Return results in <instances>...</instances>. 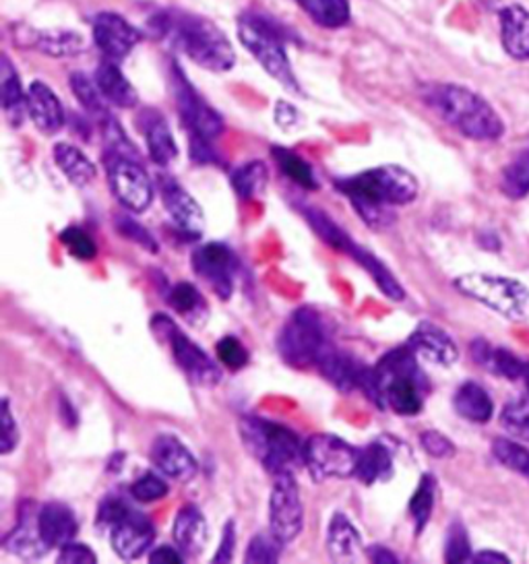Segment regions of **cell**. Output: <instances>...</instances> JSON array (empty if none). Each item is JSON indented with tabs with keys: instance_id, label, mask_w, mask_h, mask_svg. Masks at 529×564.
<instances>
[{
	"instance_id": "cell-1",
	"label": "cell",
	"mask_w": 529,
	"mask_h": 564,
	"mask_svg": "<svg viewBox=\"0 0 529 564\" xmlns=\"http://www.w3.org/2000/svg\"><path fill=\"white\" fill-rule=\"evenodd\" d=\"M155 25L188 60L203 69L225 73L236 65V54L230 40L209 19L168 11L155 19Z\"/></svg>"
},
{
	"instance_id": "cell-2",
	"label": "cell",
	"mask_w": 529,
	"mask_h": 564,
	"mask_svg": "<svg viewBox=\"0 0 529 564\" xmlns=\"http://www.w3.org/2000/svg\"><path fill=\"white\" fill-rule=\"evenodd\" d=\"M425 100L441 119L458 129L463 137L495 141L505 133V124L495 108L478 93L461 86H428Z\"/></svg>"
},
{
	"instance_id": "cell-3",
	"label": "cell",
	"mask_w": 529,
	"mask_h": 564,
	"mask_svg": "<svg viewBox=\"0 0 529 564\" xmlns=\"http://www.w3.org/2000/svg\"><path fill=\"white\" fill-rule=\"evenodd\" d=\"M378 391V406H389L399 416H416L422 410L425 375L418 368L410 347L393 350L373 368Z\"/></svg>"
},
{
	"instance_id": "cell-4",
	"label": "cell",
	"mask_w": 529,
	"mask_h": 564,
	"mask_svg": "<svg viewBox=\"0 0 529 564\" xmlns=\"http://www.w3.org/2000/svg\"><path fill=\"white\" fill-rule=\"evenodd\" d=\"M240 434L246 449L272 476H288L305 463V446L290 428L269 420L246 416L240 422Z\"/></svg>"
},
{
	"instance_id": "cell-5",
	"label": "cell",
	"mask_w": 529,
	"mask_h": 564,
	"mask_svg": "<svg viewBox=\"0 0 529 564\" xmlns=\"http://www.w3.org/2000/svg\"><path fill=\"white\" fill-rule=\"evenodd\" d=\"M239 37L242 46L255 56L263 70L274 77L279 86L290 93H302L300 84L291 70L286 51V40L274 21L261 15H242L239 21Z\"/></svg>"
},
{
	"instance_id": "cell-6",
	"label": "cell",
	"mask_w": 529,
	"mask_h": 564,
	"mask_svg": "<svg viewBox=\"0 0 529 564\" xmlns=\"http://www.w3.org/2000/svg\"><path fill=\"white\" fill-rule=\"evenodd\" d=\"M338 187L350 197L352 206H406L418 195V183L410 172L399 166H378L352 178L340 180Z\"/></svg>"
},
{
	"instance_id": "cell-7",
	"label": "cell",
	"mask_w": 529,
	"mask_h": 564,
	"mask_svg": "<svg viewBox=\"0 0 529 564\" xmlns=\"http://www.w3.org/2000/svg\"><path fill=\"white\" fill-rule=\"evenodd\" d=\"M455 288L484 307L493 308L509 321H526L529 314V290L511 277L465 274L455 279Z\"/></svg>"
},
{
	"instance_id": "cell-8",
	"label": "cell",
	"mask_w": 529,
	"mask_h": 564,
	"mask_svg": "<svg viewBox=\"0 0 529 564\" xmlns=\"http://www.w3.org/2000/svg\"><path fill=\"white\" fill-rule=\"evenodd\" d=\"M277 347L282 358L290 366H310L317 364L324 350V329L321 317L312 308H300L290 317V321L284 325Z\"/></svg>"
},
{
	"instance_id": "cell-9",
	"label": "cell",
	"mask_w": 529,
	"mask_h": 564,
	"mask_svg": "<svg viewBox=\"0 0 529 564\" xmlns=\"http://www.w3.org/2000/svg\"><path fill=\"white\" fill-rule=\"evenodd\" d=\"M106 174H108V183H110L114 197L119 199L120 206L126 207L133 213H141L152 206L154 185H152L147 172L143 170V166H139V162L133 159V155L108 152L106 154Z\"/></svg>"
},
{
	"instance_id": "cell-10",
	"label": "cell",
	"mask_w": 529,
	"mask_h": 564,
	"mask_svg": "<svg viewBox=\"0 0 529 564\" xmlns=\"http://www.w3.org/2000/svg\"><path fill=\"white\" fill-rule=\"evenodd\" d=\"M155 333L159 338H164L168 345L172 347V354L176 364L180 366V371L195 383V385H218L222 373L220 368L216 366V362L207 356L206 352L197 345L195 342H190L187 335L174 325V321L164 317V314H157L152 321Z\"/></svg>"
},
{
	"instance_id": "cell-11",
	"label": "cell",
	"mask_w": 529,
	"mask_h": 564,
	"mask_svg": "<svg viewBox=\"0 0 529 564\" xmlns=\"http://www.w3.org/2000/svg\"><path fill=\"white\" fill-rule=\"evenodd\" d=\"M359 457L360 451L331 434H315L305 446V465L319 482L356 476Z\"/></svg>"
},
{
	"instance_id": "cell-12",
	"label": "cell",
	"mask_w": 529,
	"mask_h": 564,
	"mask_svg": "<svg viewBox=\"0 0 529 564\" xmlns=\"http://www.w3.org/2000/svg\"><path fill=\"white\" fill-rule=\"evenodd\" d=\"M172 86L174 98L180 112V119L188 129V135L195 139L216 141L222 137L223 120L209 103L188 84L187 77L180 70L172 69Z\"/></svg>"
},
{
	"instance_id": "cell-13",
	"label": "cell",
	"mask_w": 529,
	"mask_h": 564,
	"mask_svg": "<svg viewBox=\"0 0 529 564\" xmlns=\"http://www.w3.org/2000/svg\"><path fill=\"white\" fill-rule=\"evenodd\" d=\"M269 528L282 544L291 542L305 528V505L291 474L275 478L269 498Z\"/></svg>"
},
{
	"instance_id": "cell-14",
	"label": "cell",
	"mask_w": 529,
	"mask_h": 564,
	"mask_svg": "<svg viewBox=\"0 0 529 564\" xmlns=\"http://www.w3.org/2000/svg\"><path fill=\"white\" fill-rule=\"evenodd\" d=\"M192 267H195V274L203 277L222 300H228L232 296L236 258L228 246H223L220 242H209L199 246L192 253Z\"/></svg>"
},
{
	"instance_id": "cell-15",
	"label": "cell",
	"mask_w": 529,
	"mask_h": 564,
	"mask_svg": "<svg viewBox=\"0 0 529 564\" xmlns=\"http://www.w3.org/2000/svg\"><path fill=\"white\" fill-rule=\"evenodd\" d=\"M93 40L106 60L120 65L141 42V34L117 13H100L93 21Z\"/></svg>"
},
{
	"instance_id": "cell-16",
	"label": "cell",
	"mask_w": 529,
	"mask_h": 564,
	"mask_svg": "<svg viewBox=\"0 0 529 564\" xmlns=\"http://www.w3.org/2000/svg\"><path fill=\"white\" fill-rule=\"evenodd\" d=\"M112 550L122 561L141 559L154 542V523L137 511H126L112 528Z\"/></svg>"
},
{
	"instance_id": "cell-17",
	"label": "cell",
	"mask_w": 529,
	"mask_h": 564,
	"mask_svg": "<svg viewBox=\"0 0 529 564\" xmlns=\"http://www.w3.org/2000/svg\"><path fill=\"white\" fill-rule=\"evenodd\" d=\"M162 197H164V207L168 209L176 228L188 239H199L206 230V218H203V209L197 206V201L172 178L162 180Z\"/></svg>"
},
{
	"instance_id": "cell-18",
	"label": "cell",
	"mask_w": 529,
	"mask_h": 564,
	"mask_svg": "<svg viewBox=\"0 0 529 564\" xmlns=\"http://www.w3.org/2000/svg\"><path fill=\"white\" fill-rule=\"evenodd\" d=\"M152 462L164 476L178 482H190L199 472L192 453L170 434H162L155 439L152 445Z\"/></svg>"
},
{
	"instance_id": "cell-19",
	"label": "cell",
	"mask_w": 529,
	"mask_h": 564,
	"mask_svg": "<svg viewBox=\"0 0 529 564\" xmlns=\"http://www.w3.org/2000/svg\"><path fill=\"white\" fill-rule=\"evenodd\" d=\"M408 347L418 356L439 366H451L460 358L458 343L453 342L441 327L422 323L411 333Z\"/></svg>"
},
{
	"instance_id": "cell-20",
	"label": "cell",
	"mask_w": 529,
	"mask_h": 564,
	"mask_svg": "<svg viewBox=\"0 0 529 564\" xmlns=\"http://www.w3.org/2000/svg\"><path fill=\"white\" fill-rule=\"evenodd\" d=\"M27 114L34 120L35 126L46 133L54 135L65 124V110L60 100L51 87L44 86L42 81H34L27 89Z\"/></svg>"
},
{
	"instance_id": "cell-21",
	"label": "cell",
	"mask_w": 529,
	"mask_h": 564,
	"mask_svg": "<svg viewBox=\"0 0 529 564\" xmlns=\"http://www.w3.org/2000/svg\"><path fill=\"white\" fill-rule=\"evenodd\" d=\"M321 373L329 383H333L340 391H354V389H362L364 385V378L368 368L362 366L359 360L350 354H343L338 350H331L327 347L323 352L321 360L317 362Z\"/></svg>"
},
{
	"instance_id": "cell-22",
	"label": "cell",
	"mask_w": 529,
	"mask_h": 564,
	"mask_svg": "<svg viewBox=\"0 0 529 564\" xmlns=\"http://www.w3.org/2000/svg\"><path fill=\"white\" fill-rule=\"evenodd\" d=\"M172 533H174L176 546L187 559H197L199 554H203L209 531H207L206 517L197 507L187 505L178 511L176 519H174V531Z\"/></svg>"
},
{
	"instance_id": "cell-23",
	"label": "cell",
	"mask_w": 529,
	"mask_h": 564,
	"mask_svg": "<svg viewBox=\"0 0 529 564\" xmlns=\"http://www.w3.org/2000/svg\"><path fill=\"white\" fill-rule=\"evenodd\" d=\"M77 517L63 502H51L37 515V531L51 548L67 546L77 535Z\"/></svg>"
},
{
	"instance_id": "cell-24",
	"label": "cell",
	"mask_w": 529,
	"mask_h": 564,
	"mask_svg": "<svg viewBox=\"0 0 529 564\" xmlns=\"http://www.w3.org/2000/svg\"><path fill=\"white\" fill-rule=\"evenodd\" d=\"M19 42H25L30 48L54 58L75 56L86 51L84 35L70 30H25V34L19 35Z\"/></svg>"
},
{
	"instance_id": "cell-25",
	"label": "cell",
	"mask_w": 529,
	"mask_h": 564,
	"mask_svg": "<svg viewBox=\"0 0 529 564\" xmlns=\"http://www.w3.org/2000/svg\"><path fill=\"white\" fill-rule=\"evenodd\" d=\"M500 40L515 60H529V11L509 4L500 11Z\"/></svg>"
},
{
	"instance_id": "cell-26",
	"label": "cell",
	"mask_w": 529,
	"mask_h": 564,
	"mask_svg": "<svg viewBox=\"0 0 529 564\" xmlns=\"http://www.w3.org/2000/svg\"><path fill=\"white\" fill-rule=\"evenodd\" d=\"M327 548H329V554L340 563L359 561L362 554V540L354 523L345 515L338 513L331 519L329 531H327Z\"/></svg>"
},
{
	"instance_id": "cell-27",
	"label": "cell",
	"mask_w": 529,
	"mask_h": 564,
	"mask_svg": "<svg viewBox=\"0 0 529 564\" xmlns=\"http://www.w3.org/2000/svg\"><path fill=\"white\" fill-rule=\"evenodd\" d=\"M96 84L102 89L103 98L119 108H133L137 106L139 93L135 87L131 86V81L122 75L119 63L106 60L100 63V67L96 69Z\"/></svg>"
},
{
	"instance_id": "cell-28",
	"label": "cell",
	"mask_w": 529,
	"mask_h": 564,
	"mask_svg": "<svg viewBox=\"0 0 529 564\" xmlns=\"http://www.w3.org/2000/svg\"><path fill=\"white\" fill-rule=\"evenodd\" d=\"M143 133L147 139V150L157 166H170L178 155L176 141L172 137L168 122L162 119L157 112H145L143 114Z\"/></svg>"
},
{
	"instance_id": "cell-29",
	"label": "cell",
	"mask_w": 529,
	"mask_h": 564,
	"mask_svg": "<svg viewBox=\"0 0 529 564\" xmlns=\"http://www.w3.org/2000/svg\"><path fill=\"white\" fill-rule=\"evenodd\" d=\"M343 253H348L350 257H354L359 261L360 267L371 274V277L375 279L376 286L381 288V291H383L387 298L397 300V302H401V300L406 298V291L401 288V284L397 281V277H395L378 258L373 257L368 251H364L362 246H359L354 240L348 242V246H345Z\"/></svg>"
},
{
	"instance_id": "cell-30",
	"label": "cell",
	"mask_w": 529,
	"mask_h": 564,
	"mask_svg": "<svg viewBox=\"0 0 529 564\" xmlns=\"http://www.w3.org/2000/svg\"><path fill=\"white\" fill-rule=\"evenodd\" d=\"M54 162H56L60 172L69 178L70 183L77 185V187H86L89 183H93V178L98 174L93 162L81 150H77L75 145H69V143H58L54 147Z\"/></svg>"
},
{
	"instance_id": "cell-31",
	"label": "cell",
	"mask_w": 529,
	"mask_h": 564,
	"mask_svg": "<svg viewBox=\"0 0 529 564\" xmlns=\"http://www.w3.org/2000/svg\"><path fill=\"white\" fill-rule=\"evenodd\" d=\"M2 110L13 126H19L27 112V93L7 56H2Z\"/></svg>"
},
{
	"instance_id": "cell-32",
	"label": "cell",
	"mask_w": 529,
	"mask_h": 564,
	"mask_svg": "<svg viewBox=\"0 0 529 564\" xmlns=\"http://www.w3.org/2000/svg\"><path fill=\"white\" fill-rule=\"evenodd\" d=\"M472 354L484 368L493 371L496 375L505 376V378L515 380L526 373V364L521 360L515 358L507 350H495L491 343H486L484 340L472 343Z\"/></svg>"
},
{
	"instance_id": "cell-33",
	"label": "cell",
	"mask_w": 529,
	"mask_h": 564,
	"mask_svg": "<svg viewBox=\"0 0 529 564\" xmlns=\"http://www.w3.org/2000/svg\"><path fill=\"white\" fill-rule=\"evenodd\" d=\"M455 410L470 422L484 424L493 418V399L476 383H465L455 394Z\"/></svg>"
},
{
	"instance_id": "cell-34",
	"label": "cell",
	"mask_w": 529,
	"mask_h": 564,
	"mask_svg": "<svg viewBox=\"0 0 529 564\" xmlns=\"http://www.w3.org/2000/svg\"><path fill=\"white\" fill-rule=\"evenodd\" d=\"M300 9L312 19L317 25L327 30H338L350 23L352 11L348 0H296Z\"/></svg>"
},
{
	"instance_id": "cell-35",
	"label": "cell",
	"mask_w": 529,
	"mask_h": 564,
	"mask_svg": "<svg viewBox=\"0 0 529 564\" xmlns=\"http://www.w3.org/2000/svg\"><path fill=\"white\" fill-rule=\"evenodd\" d=\"M393 474V460L389 449L385 445H373L366 446L364 451H360L359 457V469H356V476H359L364 484H375V482H387L392 478Z\"/></svg>"
},
{
	"instance_id": "cell-36",
	"label": "cell",
	"mask_w": 529,
	"mask_h": 564,
	"mask_svg": "<svg viewBox=\"0 0 529 564\" xmlns=\"http://www.w3.org/2000/svg\"><path fill=\"white\" fill-rule=\"evenodd\" d=\"M168 302L178 314H183L187 319L190 325H201L206 321V300L192 284H188V281L176 284L170 290Z\"/></svg>"
},
{
	"instance_id": "cell-37",
	"label": "cell",
	"mask_w": 529,
	"mask_h": 564,
	"mask_svg": "<svg viewBox=\"0 0 529 564\" xmlns=\"http://www.w3.org/2000/svg\"><path fill=\"white\" fill-rule=\"evenodd\" d=\"M70 87L75 98L86 108L87 112L96 119L108 120V100L103 98L102 89L96 84V79H89L84 73L70 75Z\"/></svg>"
},
{
	"instance_id": "cell-38",
	"label": "cell",
	"mask_w": 529,
	"mask_h": 564,
	"mask_svg": "<svg viewBox=\"0 0 529 564\" xmlns=\"http://www.w3.org/2000/svg\"><path fill=\"white\" fill-rule=\"evenodd\" d=\"M267 178H269L267 166L261 162H251L234 170L232 187L240 199H255L267 187Z\"/></svg>"
},
{
	"instance_id": "cell-39",
	"label": "cell",
	"mask_w": 529,
	"mask_h": 564,
	"mask_svg": "<svg viewBox=\"0 0 529 564\" xmlns=\"http://www.w3.org/2000/svg\"><path fill=\"white\" fill-rule=\"evenodd\" d=\"M434 493H437V484L432 476H422L416 493L411 495L410 500V515L416 523V531L422 533L427 528L428 521H430V515L434 509Z\"/></svg>"
},
{
	"instance_id": "cell-40",
	"label": "cell",
	"mask_w": 529,
	"mask_h": 564,
	"mask_svg": "<svg viewBox=\"0 0 529 564\" xmlns=\"http://www.w3.org/2000/svg\"><path fill=\"white\" fill-rule=\"evenodd\" d=\"M274 157L277 166H279V170L284 172L296 185L308 188V190L317 188V180H315L312 168L308 166L302 157L291 154V152L284 150V147H274Z\"/></svg>"
},
{
	"instance_id": "cell-41",
	"label": "cell",
	"mask_w": 529,
	"mask_h": 564,
	"mask_svg": "<svg viewBox=\"0 0 529 564\" xmlns=\"http://www.w3.org/2000/svg\"><path fill=\"white\" fill-rule=\"evenodd\" d=\"M48 544L42 540L40 531L32 533L27 528H19L7 538V550L18 554L23 561H37L46 554Z\"/></svg>"
},
{
	"instance_id": "cell-42",
	"label": "cell",
	"mask_w": 529,
	"mask_h": 564,
	"mask_svg": "<svg viewBox=\"0 0 529 564\" xmlns=\"http://www.w3.org/2000/svg\"><path fill=\"white\" fill-rule=\"evenodd\" d=\"M500 424L509 430L513 436L529 441V395L509 401L500 416Z\"/></svg>"
},
{
	"instance_id": "cell-43",
	"label": "cell",
	"mask_w": 529,
	"mask_h": 564,
	"mask_svg": "<svg viewBox=\"0 0 529 564\" xmlns=\"http://www.w3.org/2000/svg\"><path fill=\"white\" fill-rule=\"evenodd\" d=\"M305 215H307L308 223L312 225V230H315L329 246H333V248H338V251H345L348 242L352 239L343 232L338 223L333 222V220H329L323 211L312 209V207L305 209Z\"/></svg>"
},
{
	"instance_id": "cell-44",
	"label": "cell",
	"mask_w": 529,
	"mask_h": 564,
	"mask_svg": "<svg viewBox=\"0 0 529 564\" xmlns=\"http://www.w3.org/2000/svg\"><path fill=\"white\" fill-rule=\"evenodd\" d=\"M503 190L511 199H524L529 195V152L519 155L503 176Z\"/></svg>"
},
{
	"instance_id": "cell-45",
	"label": "cell",
	"mask_w": 529,
	"mask_h": 564,
	"mask_svg": "<svg viewBox=\"0 0 529 564\" xmlns=\"http://www.w3.org/2000/svg\"><path fill=\"white\" fill-rule=\"evenodd\" d=\"M493 453L505 467L529 476V451L526 446L517 445L509 439H496L493 443Z\"/></svg>"
},
{
	"instance_id": "cell-46",
	"label": "cell",
	"mask_w": 529,
	"mask_h": 564,
	"mask_svg": "<svg viewBox=\"0 0 529 564\" xmlns=\"http://www.w3.org/2000/svg\"><path fill=\"white\" fill-rule=\"evenodd\" d=\"M60 242L67 246V251H69L73 257L81 258V261H91V258L98 255L96 242L81 228H75V225L65 228L60 232Z\"/></svg>"
},
{
	"instance_id": "cell-47",
	"label": "cell",
	"mask_w": 529,
	"mask_h": 564,
	"mask_svg": "<svg viewBox=\"0 0 529 564\" xmlns=\"http://www.w3.org/2000/svg\"><path fill=\"white\" fill-rule=\"evenodd\" d=\"M282 542L272 535H255L253 542L249 544L246 550V563L261 564V563H277L279 559V550H282Z\"/></svg>"
},
{
	"instance_id": "cell-48",
	"label": "cell",
	"mask_w": 529,
	"mask_h": 564,
	"mask_svg": "<svg viewBox=\"0 0 529 564\" xmlns=\"http://www.w3.org/2000/svg\"><path fill=\"white\" fill-rule=\"evenodd\" d=\"M447 563H467L472 561V548H470V538L467 531L461 523H453L449 535H447V550H444Z\"/></svg>"
},
{
	"instance_id": "cell-49",
	"label": "cell",
	"mask_w": 529,
	"mask_h": 564,
	"mask_svg": "<svg viewBox=\"0 0 529 564\" xmlns=\"http://www.w3.org/2000/svg\"><path fill=\"white\" fill-rule=\"evenodd\" d=\"M168 484L166 479L155 476V474H143L141 478L131 486V495L139 502H155L162 500L164 496L168 495Z\"/></svg>"
},
{
	"instance_id": "cell-50",
	"label": "cell",
	"mask_w": 529,
	"mask_h": 564,
	"mask_svg": "<svg viewBox=\"0 0 529 564\" xmlns=\"http://www.w3.org/2000/svg\"><path fill=\"white\" fill-rule=\"evenodd\" d=\"M216 350H218L220 362H222L223 366H228L230 371H240V368H244L249 364V354H246L244 345L236 338H232V335L222 338L218 342Z\"/></svg>"
},
{
	"instance_id": "cell-51",
	"label": "cell",
	"mask_w": 529,
	"mask_h": 564,
	"mask_svg": "<svg viewBox=\"0 0 529 564\" xmlns=\"http://www.w3.org/2000/svg\"><path fill=\"white\" fill-rule=\"evenodd\" d=\"M18 443V422H15V418H13L9 399H2V443H0V453H2V455H9L11 451H15Z\"/></svg>"
},
{
	"instance_id": "cell-52",
	"label": "cell",
	"mask_w": 529,
	"mask_h": 564,
	"mask_svg": "<svg viewBox=\"0 0 529 564\" xmlns=\"http://www.w3.org/2000/svg\"><path fill=\"white\" fill-rule=\"evenodd\" d=\"M420 443L425 446L428 455L432 457H439V460H447V457H453L455 455V445L441 434L437 430H427L422 436H420Z\"/></svg>"
},
{
	"instance_id": "cell-53",
	"label": "cell",
	"mask_w": 529,
	"mask_h": 564,
	"mask_svg": "<svg viewBox=\"0 0 529 564\" xmlns=\"http://www.w3.org/2000/svg\"><path fill=\"white\" fill-rule=\"evenodd\" d=\"M58 563L63 564H93L98 563V556L93 554L91 548L86 544H67V546L60 548V554H58Z\"/></svg>"
},
{
	"instance_id": "cell-54",
	"label": "cell",
	"mask_w": 529,
	"mask_h": 564,
	"mask_svg": "<svg viewBox=\"0 0 529 564\" xmlns=\"http://www.w3.org/2000/svg\"><path fill=\"white\" fill-rule=\"evenodd\" d=\"M119 228L120 232H122L126 239L135 240L141 246H145L147 251H154V253L157 251L155 240L150 236V232H147L143 225H139L137 222L124 218V220H120Z\"/></svg>"
},
{
	"instance_id": "cell-55",
	"label": "cell",
	"mask_w": 529,
	"mask_h": 564,
	"mask_svg": "<svg viewBox=\"0 0 529 564\" xmlns=\"http://www.w3.org/2000/svg\"><path fill=\"white\" fill-rule=\"evenodd\" d=\"M129 511V507L122 500H106L98 513V526L112 530L122 515Z\"/></svg>"
},
{
	"instance_id": "cell-56",
	"label": "cell",
	"mask_w": 529,
	"mask_h": 564,
	"mask_svg": "<svg viewBox=\"0 0 529 564\" xmlns=\"http://www.w3.org/2000/svg\"><path fill=\"white\" fill-rule=\"evenodd\" d=\"M234 544H236V531H234V523L230 521L223 530L222 546L218 550V554L213 556V561L216 563H230L232 556H234Z\"/></svg>"
},
{
	"instance_id": "cell-57",
	"label": "cell",
	"mask_w": 529,
	"mask_h": 564,
	"mask_svg": "<svg viewBox=\"0 0 529 564\" xmlns=\"http://www.w3.org/2000/svg\"><path fill=\"white\" fill-rule=\"evenodd\" d=\"M298 110L290 106V103L279 102L275 108V120L282 129H294L298 124Z\"/></svg>"
},
{
	"instance_id": "cell-58",
	"label": "cell",
	"mask_w": 529,
	"mask_h": 564,
	"mask_svg": "<svg viewBox=\"0 0 529 564\" xmlns=\"http://www.w3.org/2000/svg\"><path fill=\"white\" fill-rule=\"evenodd\" d=\"M183 556H185V554H183V552H180V550H174V548H170V546H159V548H155L154 552H152V554H150V563L178 564V563H183Z\"/></svg>"
},
{
	"instance_id": "cell-59",
	"label": "cell",
	"mask_w": 529,
	"mask_h": 564,
	"mask_svg": "<svg viewBox=\"0 0 529 564\" xmlns=\"http://www.w3.org/2000/svg\"><path fill=\"white\" fill-rule=\"evenodd\" d=\"M474 563L478 564H507L511 563V559L509 556H505V554H500V552H478L474 559H472Z\"/></svg>"
},
{
	"instance_id": "cell-60",
	"label": "cell",
	"mask_w": 529,
	"mask_h": 564,
	"mask_svg": "<svg viewBox=\"0 0 529 564\" xmlns=\"http://www.w3.org/2000/svg\"><path fill=\"white\" fill-rule=\"evenodd\" d=\"M368 556H371V561H373V563H399V561H397V556H395L393 552H389V550H385L383 546L371 548V550H368Z\"/></svg>"
},
{
	"instance_id": "cell-61",
	"label": "cell",
	"mask_w": 529,
	"mask_h": 564,
	"mask_svg": "<svg viewBox=\"0 0 529 564\" xmlns=\"http://www.w3.org/2000/svg\"><path fill=\"white\" fill-rule=\"evenodd\" d=\"M524 376H526V383H528L529 389V364H526V373H524Z\"/></svg>"
}]
</instances>
